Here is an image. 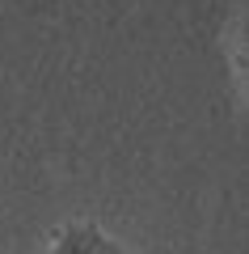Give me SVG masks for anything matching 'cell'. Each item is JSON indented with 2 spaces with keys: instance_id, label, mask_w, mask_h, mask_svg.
<instances>
[{
  "instance_id": "cell-1",
  "label": "cell",
  "mask_w": 249,
  "mask_h": 254,
  "mask_svg": "<svg viewBox=\"0 0 249 254\" xmlns=\"http://www.w3.org/2000/svg\"><path fill=\"white\" fill-rule=\"evenodd\" d=\"M51 254H127L106 229H98L93 220H72L55 233Z\"/></svg>"
}]
</instances>
